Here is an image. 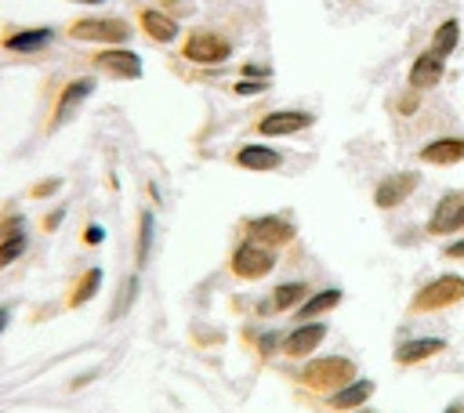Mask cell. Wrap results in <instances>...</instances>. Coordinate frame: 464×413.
<instances>
[{"label": "cell", "instance_id": "obj_9", "mask_svg": "<svg viewBox=\"0 0 464 413\" xmlns=\"http://www.w3.org/2000/svg\"><path fill=\"white\" fill-rule=\"evenodd\" d=\"M315 123V116L308 109H272L254 123V134L261 138H286V134H301Z\"/></svg>", "mask_w": 464, "mask_h": 413}, {"label": "cell", "instance_id": "obj_8", "mask_svg": "<svg viewBox=\"0 0 464 413\" xmlns=\"http://www.w3.org/2000/svg\"><path fill=\"white\" fill-rule=\"evenodd\" d=\"M91 65L112 80H141V72H145L141 58L130 47H102L91 54Z\"/></svg>", "mask_w": 464, "mask_h": 413}, {"label": "cell", "instance_id": "obj_25", "mask_svg": "<svg viewBox=\"0 0 464 413\" xmlns=\"http://www.w3.org/2000/svg\"><path fill=\"white\" fill-rule=\"evenodd\" d=\"M149 250H152V214L141 210V217H138V246H134V261H138V268H145Z\"/></svg>", "mask_w": 464, "mask_h": 413}, {"label": "cell", "instance_id": "obj_3", "mask_svg": "<svg viewBox=\"0 0 464 413\" xmlns=\"http://www.w3.org/2000/svg\"><path fill=\"white\" fill-rule=\"evenodd\" d=\"M460 301H464V275L446 272V275H435L431 283H424L413 293L410 315H435V312H446V308H453Z\"/></svg>", "mask_w": 464, "mask_h": 413}, {"label": "cell", "instance_id": "obj_1", "mask_svg": "<svg viewBox=\"0 0 464 413\" xmlns=\"http://www.w3.org/2000/svg\"><path fill=\"white\" fill-rule=\"evenodd\" d=\"M62 33L76 43H102V47H123L134 36L130 22L120 14H80Z\"/></svg>", "mask_w": 464, "mask_h": 413}, {"label": "cell", "instance_id": "obj_22", "mask_svg": "<svg viewBox=\"0 0 464 413\" xmlns=\"http://www.w3.org/2000/svg\"><path fill=\"white\" fill-rule=\"evenodd\" d=\"M457 40H460V22H457V18H446V22L435 25V33H431V47H428V51H431L435 58L446 62V58L457 51Z\"/></svg>", "mask_w": 464, "mask_h": 413}, {"label": "cell", "instance_id": "obj_15", "mask_svg": "<svg viewBox=\"0 0 464 413\" xmlns=\"http://www.w3.org/2000/svg\"><path fill=\"white\" fill-rule=\"evenodd\" d=\"M232 163H236L239 170L265 174V170H279V167H283V156H279L276 149H268V145L250 141V145H239V149L232 152Z\"/></svg>", "mask_w": 464, "mask_h": 413}, {"label": "cell", "instance_id": "obj_23", "mask_svg": "<svg viewBox=\"0 0 464 413\" xmlns=\"http://www.w3.org/2000/svg\"><path fill=\"white\" fill-rule=\"evenodd\" d=\"M304 297H308V283H283V286L272 290V308H276V312H290V308H297Z\"/></svg>", "mask_w": 464, "mask_h": 413}, {"label": "cell", "instance_id": "obj_26", "mask_svg": "<svg viewBox=\"0 0 464 413\" xmlns=\"http://www.w3.org/2000/svg\"><path fill=\"white\" fill-rule=\"evenodd\" d=\"M265 87H268V80H236V83H232V94L250 98V94H261Z\"/></svg>", "mask_w": 464, "mask_h": 413}, {"label": "cell", "instance_id": "obj_5", "mask_svg": "<svg viewBox=\"0 0 464 413\" xmlns=\"http://www.w3.org/2000/svg\"><path fill=\"white\" fill-rule=\"evenodd\" d=\"M272 268H276V250H268V246H261L254 239H243L228 257V272L236 279H243V283L265 279V275H272Z\"/></svg>", "mask_w": 464, "mask_h": 413}, {"label": "cell", "instance_id": "obj_16", "mask_svg": "<svg viewBox=\"0 0 464 413\" xmlns=\"http://www.w3.org/2000/svg\"><path fill=\"white\" fill-rule=\"evenodd\" d=\"M442 58H435L431 51H424V54H417L413 62H410V72H406V83H410V91H431V87H439V80H442Z\"/></svg>", "mask_w": 464, "mask_h": 413}, {"label": "cell", "instance_id": "obj_32", "mask_svg": "<svg viewBox=\"0 0 464 413\" xmlns=\"http://www.w3.org/2000/svg\"><path fill=\"white\" fill-rule=\"evenodd\" d=\"M7 322H11V308H0V333L7 330Z\"/></svg>", "mask_w": 464, "mask_h": 413}, {"label": "cell", "instance_id": "obj_30", "mask_svg": "<svg viewBox=\"0 0 464 413\" xmlns=\"http://www.w3.org/2000/svg\"><path fill=\"white\" fill-rule=\"evenodd\" d=\"M446 257H453V261H460V257H464V239H457V243H450V246H446Z\"/></svg>", "mask_w": 464, "mask_h": 413}, {"label": "cell", "instance_id": "obj_11", "mask_svg": "<svg viewBox=\"0 0 464 413\" xmlns=\"http://www.w3.org/2000/svg\"><path fill=\"white\" fill-rule=\"evenodd\" d=\"M417 185H420V174H417V170H395V174H388V178L377 181V188H373V206H377V210H395L399 203H406V199L417 192Z\"/></svg>", "mask_w": 464, "mask_h": 413}, {"label": "cell", "instance_id": "obj_12", "mask_svg": "<svg viewBox=\"0 0 464 413\" xmlns=\"http://www.w3.org/2000/svg\"><path fill=\"white\" fill-rule=\"evenodd\" d=\"M457 228H464V192L450 188L428 217V235H450Z\"/></svg>", "mask_w": 464, "mask_h": 413}, {"label": "cell", "instance_id": "obj_2", "mask_svg": "<svg viewBox=\"0 0 464 413\" xmlns=\"http://www.w3.org/2000/svg\"><path fill=\"white\" fill-rule=\"evenodd\" d=\"M355 380V362L348 355H323V359H312L301 366L297 373V384L308 388V391H319V395H334L337 388L352 384Z\"/></svg>", "mask_w": 464, "mask_h": 413}, {"label": "cell", "instance_id": "obj_20", "mask_svg": "<svg viewBox=\"0 0 464 413\" xmlns=\"http://www.w3.org/2000/svg\"><path fill=\"white\" fill-rule=\"evenodd\" d=\"M98 290H102V268H87V272H80V279L69 286L65 308H80V304L94 301V297H98Z\"/></svg>", "mask_w": 464, "mask_h": 413}, {"label": "cell", "instance_id": "obj_21", "mask_svg": "<svg viewBox=\"0 0 464 413\" xmlns=\"http://www.w3.org/2000/svg\"><path fill=\"white\" fill-rule=\"evenodd\" d=\"M341 290L337 286H330V290H319V293H308L301 304H297V319H319V315H326V312H334L337 304H341Z\"/></svg>", "mask_w": 464, "mask_h": 413}, {"label": "cell", "instance_id": "obj_24", "mask_svg": "<svg viewBox=\"0 0 464 413\" xmlns=\"http://www.w3.org/2000/svg\"><path fill=\"white\" fill-rule=\"evenodd\" d=\"M25 246H29V235H25L22 228H14V232L0 235V268L14 264V261H18L22 254H25Z\"/></svg>", "mask_w": 464, "mask_h": 413}, {"label": "cell", "instance_id": "obj_4", "mask_svg": "<svg viewBox=\"0 0 464 413\" xmlns=\"http://www.w3.org/2000/svg\"><path fill=\"white\" fill-rule=\"evenodd\" d=\"M181 58L192 65H221L232 58V40L214 29H192L181 40Z\"/></svg>", "mask_w": 464, "mask_h": 413}, {"label": "cell", "instance_id": "obj_33", "mask_svg": "<svg viewBox=\"0 0 464 413\" xmlns=\"http://www.w3.org/2000/svg\"><path fill=\"white\" fill-rule=\"evenodd\" d=\"M72 4H105V0H72Z\"/></svg>", "mask_w": 464, "mask_h": 413}, {"label": "cell", "instance_id": "obj_18", "mask_svg": "<svg viewBox=\"0 0 464 413\" xmlns=\"http://www.w3.org/2000/svg\"><path fill=\"white\" fill-rule=\"evenodd\" d=\"M442 351H446L442 337H413V341H402L395 348V362L399 366H420V362H428V359H435Z\"/></svg>", "mask_w": 464, "mask_h": 413}, {"label": "cell", "instance_id": "obj_29", "mask_svg": "<svg viewBox=\"0 0 464 413\" xmlns=\"http://www.w3.org/2000/svg\"><path fill=\"white\" fill-rule=\"evenodd\" d=\"M62 217H65V210H62V206H54V210H51V214L44 217V232H51V228H58V225H62Z\"/></svg>", "mask_w": 464, "mask_h": 413}, {"label": "cell", "instance_id": "obj_28", "mask_svg": "<svg viewBox=\"0 0 464 413\" xmlns=\"http://www.w3.org/2000/svg\"><path fill=\"white\" fill-rule=\"evenodd\" d=\"M102 235H105V228H102V225L83 228V243H87V246H98V243H102Z\"/></svg>", "mask_w": 464, "mask_h": 413}, {"label": "cell", "instance_id": "obj_27", "mask_svg": "<svg viewBox=\"0 0 464 413\" xmlns=\"http://www.w3.org/2000/svg\"><path fill=\"white\" fill-rule=\"evenodd\" d=\"M58 188H62V178H47V181H40V185L29 188V199H47V196H54Z\"/></svg>", "mask_w": 464, "mask_h": 413}, {"label": "cell", "instance_id": "obj_19", "mask_svg": "<svg viewBox=\"0 0 464 413\" xmlns=\"http://www.w3.org/2000/svg\"><path fill=\"white\" fill-rule=\"evenodd\" d=\"M370 395H373V380L355 377L352 384H344V388H337L334 395H326V406H330L334 413H352V409L366 406V402H370Z\"/></svg>", "mask_w": 464, "mask_h": 413}, {"label": "cell", "instance_id": "obj_7", "mask_svg": "<svg viewBox=\"0 0 464 413\" xmlns=\"http://www.w3.org/2000/svg\"><path fill=\"white\" fill-rule=\"evenodd\" d=\"M243 232H246V239H254V243H261V246H268V250H276V246H286V243L297 235L294 221H290V217H283V214L246 217V221H243Z\"/></svg>", "mask_w": 464, "mask_h": 413}, {"label": "cell", "instance_id": "obj_17", "mask_svg": "<svg viewBox=\"0 0 464 413\" xmlns=\"http://www.w3.org/2000/svg\"><path fill=\"white\" fill-rule=\"evenodd\" d=\"M417 159L428 163V167H453L464 159V138H435L428 141L424 149H417Z\"/></svg>", "mask_w": 464, "mask_h": 413}, {"label": "cell", "instance_id": "obj_6", "mask_svg": "<svg viewBox=\"0 0 464 413\" xmlns=\"http://www.w3.org/2000/svg\"><path fill=\"white\" fill-rule=\"evenodd\" d=\"M91 94H94V76H72V80H65L62 91H58V98H54V109H51V120H47V134H54Z\"/></svg>", "mask_w": 464, "mask_h": 413}, {"label": "cell", "instance_id": "obj_10", "mask_svg": "<svg viewBox=\"0 0 464 413\" xmlns=\"http://www.w3.org/2000/svg\"><path fill=\"white\" fill-rule=\"evenodd\" d=\"M58 36L54 25H11L0 33V47L11 54H36L44 47H51Z\"/></svg>", "mask_w": 464, "mask_h": 413}, {"label": "cell", "instance_id": "obj_31", "mask_svg": "<svg viewBox=\"0 0 464 413\" xmlns=\"http://www.w3.org/2000/svg\"><path fill=\"white\" fill-rule=\"evenodd\" d=\"M442 413H464V402H460V399H453V402H450Z\"/></svg>", "mask_w": 464, "mask_h": 413}, {"label": "cell", "instance_id": "obj_14", "mask_svg": "<svg viewBox=\"0 0 464 413\" xmlns=\"http://www.w3.org/2000/svg\"><path fill=\"white\" fill-rule=\"evenodd\" d=\"M326 341V322H304L297 330H290L283 341H279V351L286 359H308L312 351H319V344Z\"/></svg>", "mask_w": 464, "mask_h": 413}, {"label": "cell", "instance_id": "obj_13", "mask_svg": "<svg viewBox=\"0 0 464 413\" xmlns=\"http://www.w3.org/2000/svg\"><path fill=\"white\" fill-rule=\"evenodd\" d=\"M134 22H138V29H141L152 43H174V40H178V18H174L170 11L138 4V7H134Z\"/></svg>", "mask_w": 464, "mask_h": 413}]
</instances>
